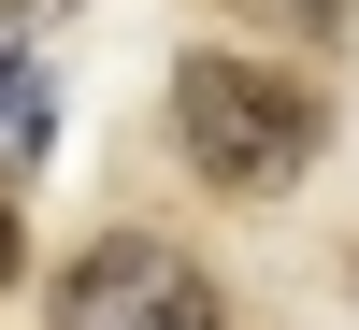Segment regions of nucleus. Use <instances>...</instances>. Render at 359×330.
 I'll list each match as a JSON object with an SVG mask.
<instances>
[{
	"label": "nucleus",
	"instance_id": "nucleus-3",
	"mask_svg": "<svg viewBox=\"0 0 359 330\" xmlns=\"http://www.w3.org/2000/svg\"><path fill=\"white\" fill-rule=\"evenodd\" d=\"M43 144H57V86H43V57L0 29V172H29Z\"/></svg>",
	"mask_w": 359,
	"mask_h": 330
},
{
	"label": "nucleus",
	"instance_id": "nucleus-5",
	"mask_svg": "<svg viewBox=\"0 0 359 330\" xmlns=\"http://www.w3.org/2000/svg\"><path fill=\"white\" fill-rule=\"evenodd\" d=\"M0 273H15V201H0Z\"/></svg>",
	"mask_w": 359,
	"mask_h": 330
},
{
	"label": "nucleus",
	"instance_id": "nucleus-6",
	"mask_svg": "<svg viewBox=\"0 0 359 330\" xmlns=\"http://www.w3.org/2000/svg\"><path fill=\"white\" fill-rule=\"evenodd\" d=\"M345 287H359V259H345Z\"/></svg>",
	"mask_w": 359,
	"mask_h": 330
},
{
	"label": "nucleus",
	"instance_id": "nucleus-4",
	"mask_svg": "<svg viewBox=\"0 0 359 330\" xmlns=\"http://www.w3.org/2000/svg\"><path fill=\"white\" fill-rule=\"evenodd\" d=\"M216 15H259V29H287V43H331L345 0H216Z\"/></svg>",
	"mask_w": 359,
	"mask_h": 330
},
{
	"label": "nucleus",
	"instance_id": "nucleus-1",
	"mask_svg": "<svg viewBox=\"0 0 359 330\" xmlns=\"http://www.w3.org/2000/svg\"><path fill=\"white\" fill-rule=\"evenodd\" d=\"M331 144V101H316L287 57H172V158L216 201H259Z\"/></svg>",
	"mask_w": 359,
	"mask_h": 330
},
{
	"label": "nucleus",
	"instance_id": "nucleus-2",
	"mask_svg": "<svg viewBox=\"0 0 359 330\" xmlns=\"http://www.w3.org/2000/svg\"><path fill=\"white\" fill-rule=\"evenodd\" d=\"M43 330H230V302H216L201 259L158 245V230H101V245L57 273V316Z\"/></svg>",
	"mask_w": 359,
	"mask_h": 330
}]
</instances>
